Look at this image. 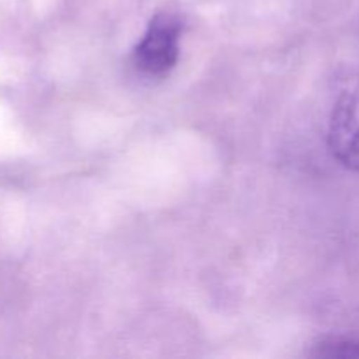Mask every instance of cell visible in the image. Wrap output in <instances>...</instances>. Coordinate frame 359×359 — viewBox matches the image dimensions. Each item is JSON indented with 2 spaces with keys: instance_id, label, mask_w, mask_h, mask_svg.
<instances>
[{
  "instance_id": "obj_1",
  "label": "cell",
  "mask_w": 359,
  "mask_h": 359,
  "mask_svg": "<svg viewBox=\"0 0 359 359\" xmlns=\"http://www.w3.org/2000/svg\"><path fill=\"white\" fill-rule=\"evenodd\" d=\"M182 28L184 23L175 14H156L133 48V67L147 77L167 76L179 60Z\"/></svg>"
},
{
  "instance_id": "obj_2",
  "label": "cell",
  "mask_w": 359,
  "mask_h": 359,
  "mask_svg": "<svg viewBox=\"0 0 359 359\" xmlns=\"http://www.w3.org/2000/svg\"><path fill=\"white\" fill-rule=\"evenodd\" d=\"M328 146L342 167L359 172V79L344 90L333 105Z\"/></svg>"
},
{
  "instance_id": "obj_3",
  "label": "cell",
  "mask_w": 359,
  "mask_h": 359,
  "mask_svg": "<svg viewBox=\"0 0 359 359\" xmlns=\"http://www.w3.org/2000/svg\"><path fill=\"white\" fill-rule=\"evenodd\" d=\"M316 356L323 358H359V340L332 339L318 346Z\"/></svg>"
}]
</instances>
